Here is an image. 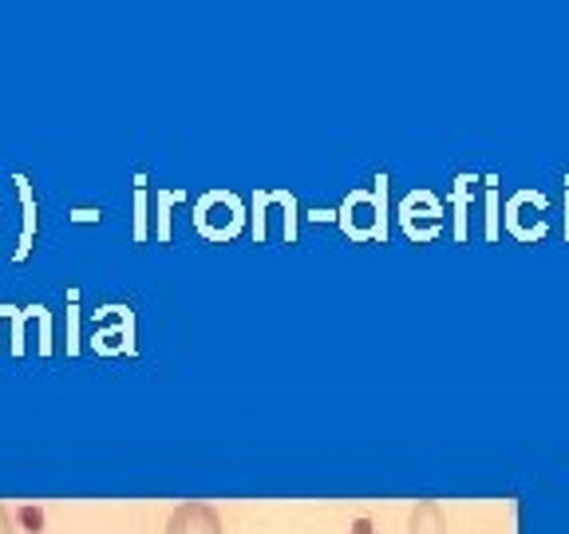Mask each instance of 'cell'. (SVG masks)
<instances>
[{
	"label": "cell",
	"mask_w": 569,
	"mask_h": 534,
	"mask_svg": "<svg viewBox=\"0 0 569 534\" xmlns=\"http://www.w3.org/2000/svg\"><path fill=\"white\" fill-rule=\"evenodd\" d=\"M167 534H226L222 515L213 503H202V498H187L178 503L167 518Z\"/></svg>",
	"instance_id": "6da1fadb"
},
{
	"label": "cell",
	"mask_w": 569,
	"mask_h": 534,
	"mask_svg": "<svg viewBox=\"0 0 569 534\" xmlns=\"http://www.w3.org/2000/svg\"><path fill=\"white\" fill-rule=\"evenodd\" d=\"M408 534H447V515L436 498H419L408 515Z\"/></svg>",
	"instance_id": "7a4b0ae2"
},
{
	"label": "cell",
	"mask_w": 569,
	"mask_h": 534,
	"mask_svg": "<svg viewBox=\"0 0 569 534\" xmlns=\"http://www.w3.org/2000/svg\"><path fill=\"white\" fill-rule=\"evenodd\" d=\"M0 534H17V518H12V511L0 503Z\"/></svg>",
	"instance_id": "3957f363"
}]
</instances>
